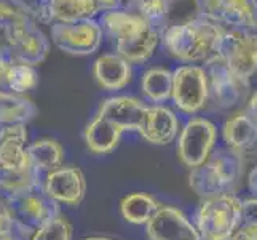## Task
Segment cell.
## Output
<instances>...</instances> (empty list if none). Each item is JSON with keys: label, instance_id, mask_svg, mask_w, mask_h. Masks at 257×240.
<instances>
[{"label": "cell", "instance_id": "836d02e7", "mask_svg": "<svg viewBox=\"0 0 257 240\" xmlns=\"http://www.w3.org/2000/svg\"><path fill=\"white\" fill-rule=\"evenodd\" d=\"M228 240H257V227L241 224L232 235H230Z\"/></svg>", "mask_w": 257, "mask_h": 240}, {"label": "cell", "instance_id": "5bb4252c", "mask_svg": "<svg viewBox=\"0 0 257 240\" xmlns=\"http://www.w3.org/2000/svg\"><path fill=\"white\" fill-rule=\"evenodd\" d=\"M43 189L59 205L77 207L86 194V178L78 167L61 165L43 176Z\"/></svg>", "mask_w": 257, "mask_h": 240}, {"label": "cell", "instance_id": "ffe728a7", "mask_svg": "<svg viewBox=\"0 0 257 240\" xmlns=\"http://www.w3.org/2000/svg\"><path fill=\"white\" fill-rule=\"evenodd\" d=\"M93 78L105 92L123 90L133 78V64L118 53H104L93 63Z\"/></svg>", "mask_w": 257, "mask_h": 240}, {"label": "cell", "instance_id": "d6a6232c", "mask_svg": "<svg viewBox=\"0 0 257 240\" xmlns=\"http://www.w3.org/2000/svg\"><path fill=\"white\" fill-rule=\"evenodd\" d=\"M241 210H243V224L257 227V197L243 200Z\"/></svg>", "mask_w": 257, "mask_h": 240}, {"label": "cell", "instance_id": "7a4b0ae2", "mask_svg": "<svg viewBox=\"0 0 257 240\" xmlns=\"http://www.w3.org/2000/svg\"><path fill=\"white\" fill-rule=\"evenodd\" d=\"M224 32L222 26L197 15L187 21L166 26L160 35V43L176 61L185 64L206 63L217 56Z\"/></svg>", "mask_w": 257, "mask_h": 240}, {"label": "cell", "instance_id": "d590c367", "mask_svg": "<svg viewBox=\"0 0 257 240\" xmlns=\"http://www.w3.org/2000/svg\"><path fill=\"white\" fill-rule=\"evenodd\" d=\"M247 188L257 197V165H254L249 175H247Z\"/></svg>", "mask_w": 257, "mask_h": 240}, {"label": "cell", "instance_id": "8fae6325", "mask_svg": "<svg viewBox=\"0 0 257 240\" xmlns=\"http://www.w3.org/2000/svg\"><path fill=\"white\" fill-rule=\"evenodd\" d=\"M201 18L225 29L257 31V0H193Z\"/></svg>", "mask_w": 257, "mask_h": 240}, {"label": "cell", "instance_id": "9a60e30c", "mask_svg": "<svg viewBox=\"0 0 257 240\" xmlns=\"http://www.w3.org/2000/svg\"><path fill=\"white\" fill-rule=\"evenodd\" d=\"M32 8L39 24L77 23L93 20L101 13L96 0H42L34 2Z\"/></svg>", "mask_w": 257, "mask_h": 240}, {"label": "cell", "instance_id": "ac0fdd59", "mask_svg": "<svg viewBox=\"0 0 257 240\" xmlns=\"http://www.w3.org/2000/svg\"><path fill=\"white\" fill-rule=\"evenodd\" d=\"M26 123L0 125V172H20L32 167L28 155Z\"/></svg>", "mask_w": 257, "mask_h": 240}, {"label": "cell", "instance_id": "2e32d148", "mask_svg": "<svg viewBox=\"0 0 257 240\" xmlns=\"http://www.w3.org/2000/svg\"><path fill=\"white\" fill-rule=\"evenodd\" d=\"M138 133L149 144H171L179 135V119L176 112L165 104H147Z\"/></svg>", "mask_w": 257, "mask_h": 240}, {"label": "cell", "instance_id": "f35d334b", "mask_svg": "<svg viewBox=\"0 0 257 240\" xmlns=\"http://www.w3.org/2000/svg\"><path fill=\"white\" fill-rule=\"evenodd\" d=\"M83 240H115V238H107V237H88Z\"/></svg>", "mask_w": 257, "mask_h": 240}, {"label": "cell", "instance_id": "ba28073f", "mask_svg": "<svg viewBox=\"0 0 257 240\" xmlns=\"http://www.w3.org/2000/svg\"><path fill=\"white\" fill-rule=\"evenodd\" d=\"M217 56L233 74L251 82L257 75V31L225 29Z\"/></svg>", "mask_w": 257, "mask_h": 240}, {"label": "cell", "instance_id": "7402d4cb", "mask_svg": "<svg viewBox=\"0 0 257 240\" xmlns=\"http://www.w3.org/2000/svg\"><path fill=\"white\" fill-rule=\"evenodd\" d=\"M28 155L32 167L43 176L64 165V147L53 138H40L28 144Z\"/></svg>", "mask_w": 257, "mask_h": 240}, {"label": "cell", "instance_id": "8992f818", "mask_svg": "<svg viewBox=\"0 0 257 240\" xmlns=\"http://www.w3.org/2000/svg\"><path fill=\"white\" fill-rule=\"evenodd\" d=\"M208 74L209 103L219 111H232L247 103L251 95V82L233 74L219 56L205 63Z\"/></svg>", "mask_w": 257, "mask_h": 240}, {"label": "cell", "instance_id": "4316f807", "mask_svg": "<svg viewBox=\"0 0 257 240\" xmlns=\"http://www.w3.org/2000/svg\"><path fill=\"white\" fill-rule=\"evenodd\" d=\"M28 23H37L32 4L26 0H0V31L2 34Z\"/></svg>", "mask_w": 257, "mask_h": 240}, {"label": "cell", "instance_id": "44dd1931", "mask_svg": "<svg viewBox=\"0 0 257 240\" xmlns=\"http://www.w3.org/2000/svg\"><path fill=\"white\" fill-rule=\"evenodd\" d=\"M123 131L117 128L112 122L96 114V117L88 123L83 131L85 144L91 154L105 155L113 152L120 144Z\"/></svg>", "mask_w": 257, "mask_h": 240}, {"label": "cell", "instance_id": "f1b7e54d", "mask_svg": "<svg viewBox=\"0 0 257 240\" xmlns=\"http://www.w3.org/2000/svg\"><path fill=\"white\" fill-rule=\"evenodd\" d=\"M37 85H39V74H37V70H35V67L29 64L18 63L16 61V64L13 66L10 72V77H8L7 92L24 95L34 90Z\"/></svg>", "mask_w": 257, "mask_h": 240}, {"label": "cell", "instance_id": "d4e9b609", "mask_svg": "<svg viewBox=\"0 0 257 240\" xmlns=\"http://www.w3.org/2000/svg\"><path fill=\"white\" fill-rule=\"evenodd\" d=\"M43 188V175L34 167L20 172H0V197H13Z\"/></svg>", "mask_w": 257, "mask_h": 240}, {"label": "cell", "instance_id": "277c9868", "mask_svg": "<svg viewBox=\"0 0 257 240\" xmlns=\"http://www.w3.org/2000/svg\"><path fill=\"white\" fill-rule=\"evenodd\" d=\"M241 202L235 194L201 199L195 211V227L201 240H228L243 224Z\"/></svg>", "mask_w": 257, "mask_h": 240}, {"label": "cell", "instance_id": "4fadbf2b", "mask_svg": "<svg viewBox=\"0 0 257 240\" xmlns=\"http://www.w3.org/2000/svg\"><path fill=\"white\" fill-rule=\"evenodd\" d=\"M149 240H201L195 224L171 205H160L146 224Z\"/></svg>", "mask_w": 257, "mask_h": 240}, {"label": "cell", "instance_id": "d6986e66", "mask_svg": "<svg viewBox=\"0 0 257 240\" xmlns=\"http://www.w3.org/2000/svg\"><path fill=\"white\" fill-rule=\"evenodd\" d=\"M147 104L138 96L115 95L105 98L101 103L97 115L107 119L115 127L125 131H138L141 120L144 117Z\"/></svg>", "mask_w": 257, "mask_h": 240}, {"label": "cell", "instance_id": "f546056e", "mask_svg": "<svg viewBox=\"0 0 257 240\" xmlns=\"http://www.w3.org/2000/svg\"><path fill=\"white\" fill-rule=\"evenodd\" d=\"M72 230L69 219L63 213H59L58 216L35 230L31 240H72Z\"/></svg>", "mask_w": 257, "mask_h": 240}, {"label": "cell", "instance_id": "6da1fadb", "mask_svg": "<svg viewBox=\"0 0 257 240\" xmlns=\"http://www.w3.org/2000/svg\"><path fill=\"white\" fill-rule=\"evenodd\" d=\"M104 37L115 47V53L131 64H143L154 56L160 45V32L130 8L102 12L99 20Z\"/></svg>", "mask_w": 257, "mask_h": 240}, {"label": "cell", "instance_id": "83f0119b", "mask_svg": "<svg viewBox=\"0 0 257 240\" xmlns=\"http://www.w3.org/2000/svg\"><path fill=\"white\" fill-rule=\"evenodd\" d=\"M170 5H171L170 0H128L126 8L136 12L152 28H155L162 34L168 26Z\"/></svg>", "mask_w": 257, "mask_h": 240}, {"label": "cell", "instance_id": "9c48e42d", "mask_svg": "<svg viewBox=\"0 0 257 240\" xmlns=\"http://www.w3.org/2000/svg\"><path fill=\"white\" fill-rule=\"evenodd\" d=\"M216 143L217 127L214 123L205 117H190L179 133L176 152L181 162L192 170L206 162Z\"/></svg>", "mask_w": 257, "mask_h": 240}, {"label": "cell", "instance_id": "52a82bcc", "mask_svg": "<svg viewBox=\"0 0 257 240\" xmlns=\"http://www.w3.org/2000/svg\"><path fill=\"white\" fill-rule=\"evenodd\" d=\"M171 101L182 114L197 115L209 103L208 74L203 66L182 64L173 70Z\"/></svg>", "mask_w": 257, "mask_h": 240}, {"label": "cell", "instance_id": "74e56055", "mask_svg": "<svg viewBox=\"0 0 257 240\" xmlns=\"http://www.w3.org/2000/svg\"><path fill=\"white\" fill-rule=\"evenodd\" d=\"M0 240H21V238L16 235H0Z\"/></svg>", "mask_w": 257, "mask_h": 240}, {"label": "cell", "instance_id": "1f68e13d", "mask_svg": "<svg viewBox=\"0 0 257 240\" xmlns=\"http://www.w3.org/2000/svg\"><path fill=\"white\" fill-rule=\"evenodd\" d=\"M0 235H15V224L4 197H0Z\"/></svg>", "mask_w": 257, "mask_h": 240}, {"label": "cell", "instance_id": "4dcf8cb0", "mask_svg": "<svg viewBox=\"0 0 257 240\" xmlns=\"http://www.w3.org/2000/svg\"><path fill=\"white\" fill-rule=\"evenodd\" d=\"M15 64L16 59L13 58L10 48L7 45H0V90H7L8 77Z\"/></svg>", "mask_w": 257, "mask_h": 240}, {"label": "cell", "instance_id": "7c38bea8", "mask_svg": "<svg viewBox=\"0 0 257 240\" xmlns=\"http://www.w3.org/2000/svg\"><path fill=\"white\" fill-rule=\"evenodd\" d=\"M5 45L18 63L37 67L50 53V37L39 28V23H28L4 32Z\"/></svg>", "mask_w": 257, "mask_h": 240}, {"label": "cell", "instance_id": "3957f363", "mask_svg": "<svg viewBox=\"0 0 257 240\" xmlns=\"http://www.w3.org/2000/svg\"><path fill=\"white\" fill-rule=\"evenodd\" d=\"M246 158L222 147L212 150L205 164L190 170L189 184L200 199H208L219 194H235L244 175Z\"/></svg>", "mask_w": 257, "mask_h": 240}, {"label": "cell", "instance_id": "60d3db41", "mask_svg": "<svg viewBox=\"0 0 257 240\" xmlns=\"http://www.w3.org/2000/svg\"><path fill=\"white\" fill-rule=\"evenodd\" d=\"M170 2H174V0H170Z\"/></svg>", "mask_w": 257, "mask_h": 240}, {"label": "cell", "instance_id": "cb8c5ba5", "mask_svg": "<svg viewBox=\"0 0 257 240\" xmlns=\"http://www.w3.org/2000/svg\"><path fill=\"white\" fill-rule=\"evenodd\" d=\"M37 114V106L24 95L0 90V125L28 123Z\"/></svg>", "mask_w": 257, "mask_h": 240}, {"label": "cell", "instance_id": "603a6c76", "mask_svg": "<svg viewBox=\"0 0 257 240\" xmlns=\"http://www.w3.org/2000/svg\"><path fill=\"white\" fill-rule=\"evenodd\" d=\"M141 93L150 104H163L171 100L173 70L166 67H149L141 77Z\"/></svg>", "mask_w": 257, "mask_h": 240}, {"label": "cell", "instance_id": "e0dca14e", "mask_svg": "<svg viewBox=\"0 0 257 240\" xmlns=\"http://www.w3.org/2000/svg\"><path fill=\"white\" fill-rule=\"evenodd\" d=\"M222 138L225 147L243 158H257V117L249 111H240L224 122Z\"/></svg>", "mask_w": 257, "mask_h": 240}, {"label": "cell", "instance_id": "8d00e7d4", "mask_svg": "<svg viewBox=\"0 0 257 240\" xmlns=\"http://www.w3.org/2000/svg\"><path fill=\"white\" fill-rule=\"evenodd\" d=\"M246 111H249L252 115H255V117H257V90H255L254 93H251L249 98H247Z\"/></svg>", "mask_w": 257, "mask_h": 240}, {"label": "cell", "instance_id": "30bf717a", "mask_svg": "<svg viewBox=\"0 0 257 240\" xmlns=\"http://www.w3.org/2000/svg\"><path fill=\"white\" fill-rule=\"evenodd\" d=\"M50 39L55 45L70 56H90L101 48L104 32L97 20L77 23H53Z\"/></svg>", "mask_w": 257, "mask_h": 240}, {"label": "cell", "instance_id": "e575fe53", "mask_svg": "<svg viewBox=\"0 0 257 240\" xmlns=\"http://www.w3.org/2000/svg\"><path fill=\"white\" fill-rule=\"evenodd\" d=\"M99 12H109V10H117V8H126L128 0H96Z\"/></svg>", "mask_w": 257, "mask_h": 240}, {"label": "cell", "instance_id": "484cf974", "mask_svg": "<svg viewBox=\"0 0 257 240\" xmlns=\"http://www.w3.org/2000/svg\"><path fill=\"white\" fill-rule=\"evenodd\" d=\"M158 207H160V203H158L150 194L135 192V194L126 195V197L121 200L120 211L126 223L141 226V224H147V221L152 218V215L158 210Z\"/></svg>", "mask_w": 257, "mask_h": 240}, {"label": "cell", "instance_id": "5b68a950", "mask_svg": "<svg viewBox=\"0 0 257 240\" xmlns=\"http://www.w3.org/2000/svg\"><path fill=\"white\" fill-rule=\"evenodd\" d=\"M15 224V235L29 240L32 234L61 213V205L43 188L13 197H4Z\"/></svg>", "mask_w": 257, "mask_h": 240}, {"label": "cell", "instance_id": "ab89813d", "mask_svg": "<svg viewBox=\"0 0 257 240\" xmlns=\"http://www.w3.org/2000/svg\"><path fill=\"white\" fill-rule=\"evenodd\" d=\"M34 2H42V0H34Z\"/></svg>", "mask_w": 257, "mask_h": 240}]
</instances>
